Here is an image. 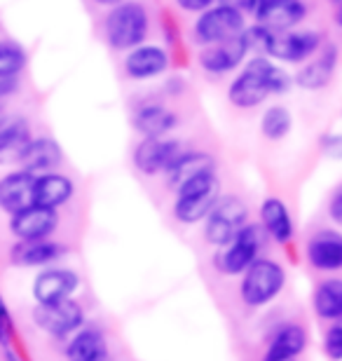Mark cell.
<instances>
[{"label": "cell", "instance_id": "cell-27", "mask_svg": "<svg viewBox=\"0 0 342 361\" xmlns=\"http://www.w3.org/2000/svg\"><path fill=\"white\" fill-rule=\"evenodd\" d=\"M12 256L19 265H47V263H54L59 256H63V247L49 240L19 242Z\"/></svg>", "mask_w": 342, "mask_h": 361}, {"label": "cell", "instance_id": "cell-19", "mask_svg": "<svg viewBox=\"0 0 342 361\" xmlns=\"http://www.w3.org/2000/svg\"><path fill=\"white\" fill-rule=\"evenodd\" d=\"M75 185L66 174L59 171H47V174L35 176L33 183V204L45 209H59L73 197Z\"/></svg>", "mask_w": 342, "mask_h": 361}, {"label": "cell", "instance_id": "cell-40", "mask_svg": "<svg viewBox=\"0 0 342 361\" xmlns=\"http://www.w3.org/2000/svg\"><path fill=\"white\" fill-rule=\"evenodd\" d=\"M94 5H101V7H115L118 3H122V0H92Z\"/></svg>", "mask_w": 342, "mask_h": 361}, {"label": "cell", "instance_id": "cell-35", "mask_svg": "<svg viewBox=\"0 0 342 361\" xmlns=\"http://www.w3.org/2000/svg\"><path fill=\"white\" fill-rule=\"evenodd\" d=\"M19 90V78H10V80H0V106L7 97H12Z\"/></svg>", "mask_w": 342, "mask_h": 361}, {"label": "cell", "instance_id": "cell-5", "mask_svg": "<svg viewBox=\"0 0 342 361\" xmlns=\"http://www.w3.org/2000/svg\"><path fill=\"white\" fill-rule=\"evenodd\" d=\"M242 274V298L251 307L267 305L286 284L283 268L270 258H256Z\"/></svg>", "mask_w": 342, "mask_h": 361}, {"label": "cell", "instance_id": "cell-33", "mask_svg": "<svg viewBox=\"0 0 342 361\" xmlns=\"http://www.w3.org/2000/svg\"><path fill=\"white\" fill-rule=\"evenodd\" d=\"M12 336V319H10V312H7V305L0 298V345H5L10 341Z\"/></svg>", "mask_w": 342, "mask_h": 361}, {"label": "cell", "instance_id": "cell-6", "mask_svg": "<svg viewBox=\"0 0 342 361\" xmlns=\"http://www.w3.org/2000/svg\"><path fill=\"white\" fill-rule=\"evenodd\" d=\"M322 45H324V35L319 31H312V28L295 31L293 28V31H283V33H270L265 56H270L272 61L300 66V63L310 61Z\"/></svg>", "mask_w": 342, "mask_h": 361}, {"label": "cell", "instance_id": "cell-28", "mask_svg": "<svg viewBox=\"0 0 342 361\" xmlns=\"http://www.w3.org/2000/svg\"><path fill=\"white\" fill-rule=\"evenodd\" d=\"M314 310L322 319L338 322L342 314V281L326 279L314 293Z\"/></svg>", "mask_w": 342, "mask_h": 361}, {"label": "cell", "instance_id": "cell-24", "mask_svg": "<svg viewBox=\"0 0 342 361\" xmlns=\"http://www.w3.org/2000/svg\"><path fill=\"white\" fill-rule=\"evenodd\" d=\"M260 228L274 242H291V237H293V219H291L288 207L279 197L263 200V204H260Z\"/></svg>", "mask_w": 342, "mask_h": 361}, {"label": "cell", "instance_id": "cell-10", "mask_svg": "<svg viewBox=\"0 0 342 361\" xmlns=\"http://www.w3.org/2000/svg\"><path fill=\"white\" fill-rule=\"evenodd\" d=\"M338 59H340V52H338L336 42H324L310 61L300 63V71L295 73L293 82L298 87L310 90V92H319V90L329 87L333 75H336V71H338Z\"/></svg>", "mask_w": 342, "mask_h": 361}, {"label": "cell", "instance_id": "cell-36", "mask_svg": "<svg viewBox=\"0 0 342 361\" xmlns=\"http://www.w3.org/2000/svg\"><path fill=\"white\" fill-rule=\"evenodd\" d=\"M322 146L326 153H331L333 157H338L340 155V136L338 134H329L326 139H322Z\"/></svg>", "mask_w": 342, "mask_h": 361}, {"label": "cell", "instance_id": "cell-17", "mask_svg": "<svg viewBox=\"0 0 342 361\" xmlns=\"http://www.w3.org/2000/svg\"><path fill=\"white\" fill-rule=\"evenodd\" d=\"M33 183L35 176L24 169L10 171L0 178V209L5 214H17L33 204Z\"/></svg>", "mask_w": 342, "mask_h": 361}, {"label": "cell", "instance_id": "cell-30", "mask_svg": "<svg viewBox=\"0 0 342 361\" xmlns=\"http://www.w3.org/2000/svg\"><path fill=\"white\" fill-rule=\"evenodd\" d=\"M28 54L26 49L14 40H0V80L19 78L21 71L26 68Z\"/></svg>", "mask_w": 342, "mask_h": 361}, {"label": "cell", "instance_id": "cell-32", "mask_svg": "<svg viewBox=\"0 0 342 361\" xmlns=\"http://www.w3.org/2000/svg\"><path fill=\"white\" fill-rule=\"evenodd\" d=\"M218 0H176V7L181 12H188V14H200L209 10L211 5H216Z\"/></svg>", "mask_w": 342, "mask_h": 361}, {"label": "cell", "instance_id": "cell-25", "mask_svg": "<svg viewBox=\"0 0 342 361\" xmlns=\"http://www.w3.org/2000/svg\"><path fill=\"white\" fill-rule=\"evenodd\" d=\"M68 361H104L108 359L106 338L94 329H85L73 336L66 348Z\"/></svg>", "mask_w": 342, "mask_h": 361}, {"label": "cell", "instance_id": "cell-20", "mask_svg": "<svg viewBox=\"0 0 342 361\" xmlns=\"http://www.w3.org/2000/svg\"><path fill=\"white\" fill-rule=\"evenodd\" d=\"M207 171H216V160L204 150H181L176 155V160L169 164V169L164 171L166 183L169 188H181L185 180H190L200 174H207Z\"/></svg>", "mask_w": 342, "mask_h": 361}, {"label": "cell", "instance_id": "cell-9", "mask_svg": "<svg viewBox=\"0 0 342 361\" xmlns=\"http://www.w3.org/2000/svg\"><path fill=\"white\" fill-rule=\"evenodd\" d=\"M33 319L42 331H47V334L56 338H63L68 334H75L83 326L85 312L75 300L63 298L56 302H47V305H38L33 312Z\"/></svg>", "mask_w": 342, "mask_h": 361}, {"label": "cell", "instance_id": "cell-18", "mask_svg": "<svg viewBox=\"0 0 342 361\" xmlns=\"http://www.w3.org/2000/svg\"><path fill=\"white\" fill-rule=\"evenodd\" d=\"M134 129L143 139H157L173 132L178 125V115L162 104H143L134 113Z\"/></svg>", "mask_w": 342, "mask_h": 361}, {"label": "cell", "instance_id": "cell-11", "mask_svg": "<svg viewBox=\"0 0 342 361\" xmlns=\"http://www.w3.org/2000/svg\"><path fill=\"white\" fill-rule=\"evenodd\" d=\"M59 226V214L56 209H45L38 204H31L21 212L12 214L10 230L19 242H38L47 240Z\"/></svg>", "mask_w": 342, "mask_h": 361}, {"label": "cell", "instance_id": "cell-21", "mask_svg": "<svg viewBox=\"0 0 342 361\" xmlns=\"http://www.w3.org/2000/svg\"><path fill=\"white\" fill-rule=\"evenodd\" d=\"M307 258L312 268L336 272L342 268V237L336 230H322L307 244Z\"/></svg>", "mask_w": 342, "mask_h": 361}, {"label": "cell", "instance_id": "cell-3", "mask_svg": "<svg viewBox=\"0 0 342 361\" xmlns=\"http://www.w3.org/2000/svg\"><path fill=\"white\" fill-rule=\"evenodd\" d=\"M221 197V180H218L216 171H207L190 180H185L183 185L176 188V202H173V216L193 226V223L204 221L209 212Z\"/></svg>", "mask_w": 342, "mask_h": 361}, {"label": "cell", "instance_id": "cell-31", "mask_svg": "<svg viewBox=\"0 0 342 361\" xmlns=\"http://www.w3.org/2000/svg\"><path fill=\"white\" fill-rule=\"evenodd\" d=\"M324 348H326V355H329L333 361L342 359V326L340 324H333L329 329V334L324 338Z\"/></svg>", "mask_w": 342, "mask_h": 361}, {"label": "cell", "instance_id": "cell-29", "mask_svg": "<svg viewBox=\"0 0 342 361\" xmlns=\"http://www.w3.org/2000/svg\"><path fill=\"white\" fill-rule=\"evenodd\" d=\"M291 127H293V115L281 104L267 106V111L260 115V132L270 141H281L283 136H288Z\"/></svg>", "mask_w": 342, "mask_h": 361}, {"label": "cell", "instance_id": "cell-7", "mask_svg": "<svg viewBox=\"0 0 342 361\" xmlns=\"http://www.w3.org/2000/svg\"><path fill=\"white\" fill-rule=\"evenodd\" d=\"M249 209L239 197H218L214 209L204 219V237L214 247H228L239 228L246 226Z\"/></svg>", "mask_w": 342, "mask_h": 361}, {"label": "cell", "instance_id": "cell-45", "mask_svg": "<svg viewBox=\"0 0 342 361\" xmlns=\"http://www.w3.org/2000/svg\"><path fill=\"white\" fill-rule=\"evenodd\" d=\"M104 361H108V359H104Z\"/></svg>", "mask_w": 342, "mask_h": 361}, {"label": "cell", "instance_id": "cell-1", "mask_svg": "<svg viewBox=\"0 0 342 361\" xmlns=\"http://www.w3.org/2000/svg\"><path fill=\"white\" fill-rule=\"evenodd\" d=\"M291 85H293V78L279 63L272 61L270 56L253 54L239 71V75L230 82L228 99L232 106L249 111V108L263 106L274 94L288 92Z\"/></svg>", "mask_w": 342, "mask_h": 361}, {"label": "cell", "instance_id": "cell-13", "mask_svg": "<svg viewBox=\"0 0 342 361\" xmlns=\"http://www.w3.org/2000/svg\"><path fill=\"white\" fill-rule=\"evenodd\" d=\"M171 63L169 52L162 45H138L134 49H129L125 56V73L127 78H132L136 82L150 80V78H159L166 73Z\"/></svg>", "mask_w": 342, "mask_h": 361}, {"label": "cell", "instance_id": "cell-34", "mask_svg": "<svg viewBox=\"0 0 342 361\" xmlns=\"http://www.w3.org/2000/svg\"><path fill=\"white\" fill-rule=\"evenodd\" d=\"M272 3H276V0H249V5H246V14H251L253 19H258Z\"/></svg>", "mask_w": 342, "mask_h": 361}, {"label": "cell", "instance_id": "cell-37", "mask_svg": "<svg viewBox=\"0 0 342 361\" xmlns=\"http://www.w3.org/2000/svg\"><path fill=\"white\" fill-rule=\"evenodd\" d=\"M331 219L336 223L342 221V190H336V195H333V200H331Z\"/></svg>", "mask_w": 342, "mask_h": 361}, {"label": "cell", "instance_id": "cell-14", "mask_svg": "<svg viewBox=\"0 0 342 361\" xmlns=\"http://www.w3.org/2000/svg\"><path fill=\"white\" fill-rule=\"evenodd\" d=\"M246 54H249V49H246L244 35L239 33L237 38L218 42V45H209L202 49L200 66H202V71H207L209 75H225V73H230V71L242 66Z\"/></svg>", "mask_w": 342, "mask_h": 361}, {"label": "cell", "instance_id": "cell-43", "mask_svg": "<svg viewBox=\"0 0 342 361\" xmlns=\"http://www.w3.org/2000/svg\"><path fill=\"white\" fill-rule=\"evenodd\" d=\"M5 359H7V361H17V359H14V355H12V352H7V355H5Z\"/></svg>", "mask_w": 342, "mask_h": 361}, {"label": "cell", "instance_id": "cell-12", "mask_svg": "<svg viewBox=\"0 0 342 361\" xmlns=\"http://www.w3.org/2000/svg\"><path fill=\"white\" fill-rule=\"evenodd\" d=\"M181 153V141L157 136V139H143L134 148V167L145 176H157L169 169V164Z\"/></svg>", "mask_w": 342, "mask_h": 361}, {"label": "cell", "instance_id": "cell-26", "mask_svg": "<svg viewBox=\"0 0 342 361\" xmlns=\"http://www.w3.org/2000/svg\"><path fill=\"white\" fill-rule=\"evenodd\" d=\"M307 345V336L300 326L291 324V326H283L279 334L272 338L270 348H267L265 359L270 361H295V357L300 355Z\"/></svg>", "mask_w": 342, "mask_h": 361}, {"label": "cell", "instance_id": "cell-41", "mask_svg": "<svg viewBox=\"0 0 342 361\" xmlns=\"http://www.w3.org/2000/svg\"><path fill=\"white\" fill-rule=\"evenodd\" d=\"M7 120H10V118H7L5 108H3V106H0V127H3V125H5V122H7Z\"/></svg>", "mask_w": 342, "mask_h": 361}, {"label": "cell", "instance_id": "cell-42", "mask_svg": "<svg viewBox=\"0 0 342 361\" xmlns=\"http://www.w3.org/2000/svg\"><path fill=\"white\" fill-rule=\"evenodd\" d=\"M329 3H331L333 7H336V10H340V3H342V0H329Z\"/></svg>", "mask_w": 342, "mask_h": 361}, {"label": "cell", "instance_id": "cell-22", "mask_svg": "<svg viewBox=\"0 0 342 361\" xmlns=\"http://www.w3.org/2000/svg\"><path fill=\"white\" fill-rule=\"evenodd\" d=\"M307 3L305 0H276L256 19V24L265 26L272 33L293 31L300 21L307 17Z\"/></svg>", "mask_w": 342, "mask_h": 361}, {"label": "cell", "instance_id": "cell-44", "mask_svg": "<svg viewBox=\"0 0 342 361\" xmlns=\"http://www.w3.org/2000/svg\"><path fill=\"white\" fill-rule=\"evenodd\" d=\"M263 361H270V359H263Z\"/></svg>", "mask_w": 342, "mask_h": 361}, {"label": "cell", "instance_id": "cell-8", "mask_svg": "<svg viewBox=\"0 0 342 361\" xmlns=\"http://www.w3.org/2000/svg\"><path fill=\"white\" fill-rule=\"evenodd\" d=\"M265 240H267V235L263 228L256 226V223H246V226L239 228V233L232 237V242L228 247H223V251L216 258V265L225 274H242L258 258V251L263 247Z\"/></svg>", "mask_w": 342, "mask_h": 361}, {"label": "cell", "instance_id": "cell-38", "mask_svg": "<svg viewBox=\"0 0 342 361\" xmlns=\"http://www.w3.org/2000/svg\"><path fill=\"white\" fill-rule=\"evenodd\" d=\"M166 94H173V97H178V94H183L185 92V82H183V78H169L166 80Z\"/></svg>", "mask_w": 342, "mask_h": 361}, {"label": "cell", "instance_id": "cell-39", "mask_svg": "<svg viewBox=\"0 0 342 361\" xmlns=\"http://www.w3.org/2000/svg\"><path fill=\"white\" fill-rule=\"evenodd\" d=\"M218 5L235 7V10H239V12H244V14H246V5H249V0H218Z\"/></svg>", "mask_w": 342, "mask_h": 361}, {"label": "cell", "instance_id": "cell-16", "mask_svg": "<svg viewBox=\"0 0 342 361\" xmlns=\"http://www.w3.org/2000/svg\"><path fill=\"white\" fill-rule=\"evenodd\" d=\"M63 160V150L56 143L52 136H38V139H31L19 160V167L28 171L33 176L47 174V171H54Z\"/></svg>", "mask_w": 342, "mask_h": 361}, {"label": "cell", "instance_id": "cell-2", "mask_svg": "<svg viewBox=\"0 0 342 361\" xmlns=\"http://www.w3.org/2000/svg\"><path fill=\"white\" fill-rule=\"evenodd\" d=\"M108 47L115 52H129L143 45L150 33V14L141 0H122L111 7L104 19Z\"/></svg>", "mask_w": 342, "mask_h": 361}, {"label": "cell", "instance_id": "cell-23", "mask_svg": "<svg viewBox=\"0 0 342 361\" xmlns=\"http://www.w3.org/2000/svg\"><path fill=\"white\" fill-rule=\"evenodd\" d=\"M31 125L24 118H10L0 127V167L19 164L21 155L31 141Z\"/></svg>", "mask_w": 342, "mask_h": 361}, {"label": "cell", "instance_id": "cell-4", "mask_svg": "<svg viewBox=\"0 0 342 361\" xmlns=\"http://www.w3.org/2000/svg\"><path fill=\"white\" fill-rule=\"evenodd\" d=\"M246 28V14L228 5H211L209 10L200 12L197 21L193 26L195 42L200 47L218 45V42L237 38Z\"/></svg>", "mask_w": 342, "mask_h": 361}, {"label": "cell", "instance_id": "cell-15", "mask_svg": "<svg viewBox=\"0 0 342 361\" xmlns=\"http://www.w3.org/2000/svg\"><path fill=\"white\" fill-rule=\"evenodd\" d=\"M80 279L73 270H45L40 272L33 281V298L38 305H47V302H56L63 298H71L78 291Z\"/></svg>", "mask_w": 342, "mask_h": 361}]
</instances>
